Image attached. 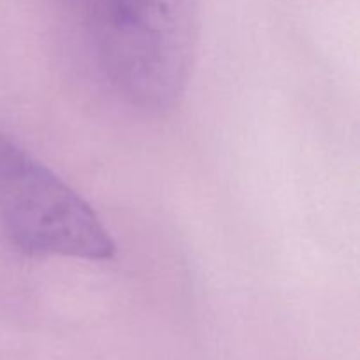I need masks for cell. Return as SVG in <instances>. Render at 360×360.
I'll list each match as a JSON object with an SVG mask.
<instances>
[{"instance_id":"2","label":"cell","mask_w":360,"mask_h":360,"mask_svg":"<svg viewBox=\"0 0 360 360\" xmlns=\"http://www.w3.org/2000/svg\"><path fill=\"white\" fill-rule=\"evenodd\" d=\"M0 227L28 257L104 262L116 246L90 204L53 169L0 134Z\"/></svg>"},{"instance_id":"1","label":"cell","mask_w":360,"mask_h":360,"mask_svg":"<svg viewBox=\"0 0 360 360\" xmlns=\"http://www.w3.org/2000/svg\"><path fill=\"white\" fill-rule=\"evenodd\" d=\"M111 90L148 112L185 95L199 44L197 0H72Z\"/></svg>"}]
</instances>
